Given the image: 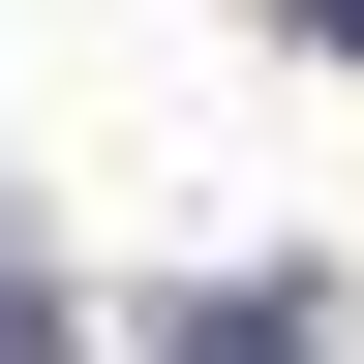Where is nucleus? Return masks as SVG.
<instances>
[{"label": "nucleus", "instance_id": "obj_2", "mask_svg": "<svg viewBox=\"0 0 364 364\" xmlns=\"http://www.w3.org/2000/svg\"><path fill=\"white\" fill-rule=\"evenodd\" d=\"M304 31H334V61H364V0H304Z\"/></svg>", "mask_w": 364, "mask_h": 364}, {"label": "nucleus", "instance_id": "obj_1", "mask_svg": "<svg viewBox=\"0 0 364 364\" xmlns=\"http://www.w3.org/2000/svg\"><path fill=\"white\" fill-rule=\"evenodd\" d=\"M0 364H61V273H31V243H0Z\"/></svg>", "mask_w": 364, "mask_h": 364}]
</instances>
